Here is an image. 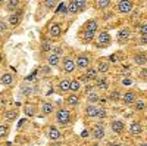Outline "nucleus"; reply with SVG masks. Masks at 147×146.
<instances>
[{"mask_svg": "<svg viewBox=\"0 0 147 146\" xmlns=\"http://www.w3.org/2000/svg\"><path fill=\"white\" fill-rule=\"evenodd\" d=\"M87 134H88V131H87V130H84V131H82V134H81V136H82V137H85V136H87Z\"/></svg>", "mask_w": 147, "mask_h": 146, "instance_id": "obj_48", "label": "nucleus"}, {"mask_svg": "<svg viewBox=\"0 0 147 146\" xmlns=\"http://www.w3.org/2000/svg\"><path fill=\"white\" fill-rule=\"evenodd\" d=\"M110 2H112V0H99V7L100 9H106V7L110 6Z\"/></svg>", "mask_w": 147, "mask_h": 146, "instance_id": "obj_32", "label": "nucleus"}, {"mask_svg": "<svg viewBox=\"0 0 147 146\" xmlns=\"http://www.w3.org/2000/svg\"><path fill=\"white\" fill-rule=\"evenodd\" d=\"M22 93L24 94H30L31 93V87L30 86H22Z\"/></svg>", "mask_w": 147, "mask_h": 146, "instance_id": "obj_41", "label": "nucleus"}, {"mask_svg": "<svg viewBox=\"0 0 147 146\" xmlns=\"http://www.w3.org/2000/svg\"><path fill=\"white\" fill-rule=\"evenodd\" d=\"M75 65L80 67V68H88V65H90V58L85 56V55L78 56L77 60H75Z\"/></svg>", "mask_w": 147, "mask_h": 146, "instance_id": "obj_4", "label": "nucleus"}, {"mask_svg": "<svg viewBox=\"0 0 147 146\" xmlns=\"http://www.w3.org/2000/svg\"><path fill=\"white\" fill-rule=\"evenodd\" d=\"M97 41H99V44H100V46L107 44V43L110 41V35H109V33H106V31L100 33V34H99V37H97Z\"/></svg>", "mask_w": 147, "mask_h": 146, "instance_id": "obj_9", "label": "nucleus"}, {"mask_svg": "<svg viewBox=\"0 0 147 146\" xmlns=\"http://www.w3.org/2000/svg\"><path fill=\"white\" fill-rule=\"evenodd\" d=\"M97 86L102 87V89H106L107 87V81L106 80H99V81H97Z\"/></svg>", "mask_w": 147, "mask_h": 146, "instance_id": "obj_38", "label": "nucleus"}, {"mask_svg": "<svg viewBox=\"0 0 147 146\" xmlns=\"http://www.w3.org/2000/svg\"><path fill=\"white\" fill-rule=\"evenodd\" d=\"M97 27H99L97 21L91 19V21H88L87 24H85V31H93V33H96V31H97Z\"/></svg>", "mask_w": 147, "mask_h": 146, "instance_id": "obj_16", "label": "nucleus"}, {"mask_svg": "<svg viewBox=\"0 0 147 146\" xmlns=\"http://www.w3.org/2000/svg\"><path fill=\"white\" fill-rule=\"evenodd\" d=\"M60 53H62V49H60V47H55V49H53V55L59 56Z\"/></svg>", "mask_w": 147, "mask_h": 146, "instance_id": "obj_42", "label": "nucleus"}, {"mask_svg": "<svg viewBox=\"0 0 147 146\" xmlns=\"http://www.w3.org/2000/svg\"><path fill=\"white\" fill-rule=\"evenodd\" d=\"M140 33H141V35H146V34H147V24H143V25H140Z\"/></svg>", "mask_w": 147, "mask_h": 146, "instance_id": "obj_40", "label": "nucleus"}, {"mask_svg": "<svg viewBox=\"0 0 147 146\" xmlns=\"http://www.w3.org/2000/svg\"><path fill=\"white\" fill-rule=\"evenodd\" d=\"M121 99H124V103L131 105V103L136 102V93H134V92H127L124 96L121 97Z\"/></svg>", "mask_w": 147, "mask_h": 146, "instance_id": "obj_7", "label": "nucleus"}, {"mask_svg": "<svg viewBox=\"0 0 147 146\" xmlns=\"http://www.w3.org/2000/svg\"><path fill=\"white\" fill-rule=\"evenodd\" d=\"M141 43H143V44L147 43V34H146V35H141Z\"/></svg>", "mask_w": 147, "mask_h": 146, "instance_id": "obj_45", "label": "nucleus"}, {"mask_svg": "<svg viewBox=\"0 0 147 146\" xmlns=\"http://www.w3.org/2000/svg\"><path fill=\"white\" fill-rule=\"evenodd\" d=\"M134 62H136L137 65H146V62H147V56L144 55V53H137L136 56H134Z\"/></svg>", "mask_w": 147, "mask_h": 146, "instance_id": "obj_12", "label": "nucleus"}, {"mask_svg": "<svg viewBox=\"0 0 147 146\" xmlns=\"http://www.w3.org/2000/svg\"><path fill=\"white\" fill-rule=\"evenodd\" d=\"M60 33H62V30H60L59 24H52L50 25V35L52 37H59Z\"/></svg>", "mask_w": 147, "mask_h": 146, "instance_id": "obj_14", "label": "nucleus"}, {"mask_svg": "<svg viewBox=\"0 0 147 146\" xmlns=\"http://www.w3.org/2000/svg\"><path fill=\"white\" fill-rule=\"evenodd\" d=\"M96 117H99V118H105L106 117V111L103 108H97V115Z\"/></svg>", "mask_w": 147, "mask_h": 146, "instance_id": "obj_36", "label": "nucleus"}, {"mask_svg": "<svg viewBox=\"0 0 147 146\" xmlns=\"http://www.w3.org/2000/svg\"><path fill=\"white\" fill-rule=\"evenodd\" d=\"M87 101H88L90 103H96L97 101H99V94H97V93H88Z\"/></svg>", "mask_w": 147, "mask_h": 146, "instance_id": "obj_30", "label": "nucleus"}, {"mask_svg": "<svg viewBox=\"0 0 147 146\" xmlns=\"http://www.w3.org/2000/svg\"><path fill=\"white\" fill-rule=\"evenodd\" d=\"M146 74H147V71L146 69H141V77L143 78H146Z\"/></svg>", "mask_w": 147, "mask_h": 146, "instance_id": "obj_47", "label": "nucleus"}, {"mask_svg": "<svg viewBox=\"0 0 147 146\" xmlns=\"http://www.w3.org/2000/svg\"><path fill=\"white\" fill-rule=\"evenodd\" d=\"M109 146H122V145H121V143H110Z\"/></svg>", "mask_w": 147, "mask_h": 146, "instance_id": "obj_49", "label": "nucleus"}, {"mask_svg": "<svg viewBox=\"0 0 147 146\" xmlns=\"http://www.w3.org/2000/svg\"><path fill=\"white\" fill-rule=\"evenodd\" d=\"M94 78H97V69H94V68H88V72L85 74V77H84V81L94 80Z\"/></svg>", "mask_w": 147, "mask_h": 146, "instance_id": "obj_20", "label": "nucleus"}, {"mask_svg": "<svg viewBox=\"0 0 147 146\" xmlns=\"http://www.w3.org/2000/svg\"><path fill=\"white\" fill-rule=\"evenodd\" d=\"M25 114H27V115H30V117H32V115L35 114V111H34V106H27V109H25Z\"/></svg>", "mask_w": 147, "mask_h": 146, "instance_id": "obj_37", "label": "nucleus"}, {"mask_svg": "<svg viewBox=\"0 0 147 146\" xmlns=\"http://www.w3.org/2000/svg\"><path fill=\"white\" fill-rule=\"evenodd\" d=\"M63 69H65V72H72L75 69V60L71 58H66L63 60Z\"/></svg>", "mask_w": 147, "mask_h": 146, "instance_id": "obj_6", "label": "nucleus"}, {"mask_svg": "<svg viewBox=\"0 0 147 146\" xmlns=\"http://www.w3.org/2000/svg\"><path fill=\"white\" fill-rule=\"evenodd\" d=\"M74 2H75V5L78 6L80 10H84L87 7V0H74Z\"/></svg>", "mask_w": 147, "mask_h": 146, "instance_id": "obj_28", "label": "nucleus"}, {"mask_svg": "<svg viewBox=\"0 0 147 146\" xmlns=\"http://www.w3.org/2000/svg\"><path fill=\"white\" fill-rule=\"evenodd\" d=\"M134 103H136V109H137V111H143V109H146V103L143 101H137Z\"/></svg>", "mask_w": 147, "mask_h": 146, "instance_id": "obj_33", "label": "nucleus"}, {"mask_svg": "<svg viewBox=\"0 0 147 146\" xmlns=\"http://www.w3.org/2000/svg\"><path fill=\"white\" fill-rule=\"evenodd\" d=\"M87 115L90 117V118H94L96 115H97V106H94V105H88L87 106Z\"/></svg>", "mask_w": 147, "mask_h": 146, "instance_id": "obj_23", "label": "nucleus"}, {"mask_svg": "<svg viewBox=\"0 0 147 146\" xmlns=\"http://www.w3.org/2000/svg\"><path fill=\"white\" fill-rule=\"evenodd\" d=\"M129 133H131V134H134V136L141 134V133H143V127H141V124L137 123V121H134V123L129 126Z\"/></svg>", "mask_w": 147, "mask_h": 146, "instance_id": "obj_5", "label": "nucleus"}, {"mask_svg": "<svg viewBox=\"0 0 147 146\" xmlns=\"http://www.w3.org/2000/svg\"><path fill=\"white\" fill-rule=\"evenodd\" d=\"M41 112H43L44 115L52 114V112H53V105H52V103H49V102L43 103V105H41Z\"/></svg>", "mask_w": 147, "mask_h": 146, "instance_id": "obj_21", "label": "nucleus"}, {"mask_svg": "<svg viewBox=\"0 0 147 146\" xmlns=\"http://www.w3.org/2000/svg\"><path fill=\"white\" fill-rule=\"evenodd\" d=\"M47 62H49V65H50V67H57V64H59V56L50 55V56L47 58Z\"/></svg>", "mask_w": 147, "mask_h": 146, "instance_id": "obj_24", "label": "nucleus"}, {"mask_svg": "<svg viewBox=\"0 0 147 146\" xmlns=\"http://www.w3.org/2000/svg\"><path fill=\"white\" fill-rule=\"evenodd\" d=\"M12 81H13V77H12V74H3L2 75V78H0V83L3 84V86H10L12 84Z\"/></svg>", "mask_w": 147, "mask_h": 146, "instance_id": "obj_15", "label": "nucleus"}, {"mask_svg": "<svg viewBox=\"0 0 147 146\" xmlns=\"http://www.w3.org/2000/svg\"><path fill=\"white\" fill-rule=\"evenodd\" d=\"M122 83H124V86H129V84H131V80H129V78H125Z\"/></svg>", "mask_w": 147, "mask_h": 146, "instance_id": "obj_44", "label": "nucleus"}, {"mask_svg": "<svg viewBox=\"0 0 147 146\" xmlns=\"http://www.w3.org/2000/svg\"><path fill=\"white\" fill-rule=\"evenodd\" d=\"M16 117H18L16 111H6V114H5V118L7 121H13V120H16Z\"/></svg>", "mask_w": 147, "mask_h": 146, "instance_id": "obj_27", "label": "nucleus"}, {"mask_svg": "<svg viewBox=\"0 0 147 146\" xmlns=\"http://www.w3.org/2000/svg\"><path fill=\"white\" fill-rule=\"evenodd\" d=\"M118 9H119V12H122V14H128V12H131V9H132V2L131 0H121V2L118 3Z\"/></svg>", "mask_w": 147, "mask_h": 146, "instance_id": "obj_2", "label": "nucleus"}, {"mask_svg": "<svg viewBox=\"0 0 147 146\" xmlns=\"http://www.w3.org/2000/svg\"><path fill=\"white\" fill-rule=\"evenodd\" d=\"M7 127L6 126H0V139H3V137H6L7 136Z\"/></svg>", "mask_w": 147, "mask_h": 146, "instance_id": "obj_34", "label": "nucleus"}, {"mask_svg": "<svg viewBox=\"0 0 147 146\" xmlns=\"http://www.w3.org/2000/svg\"><path fill=\"white\" fill-rule=\"evenodd\" d=\"M110 128H112L113 133H116V134H121V133H124V121H121V120H115L112 121V124H110Z\"/></svg>", "mask_w": 147, "mask_h": 146, "instance_id": "obj_3", "label": "nucleus"}, {"mask_svg": "<svg viewBox=\"0 0 147 146\" xmlns=\"http://www.w3.org/2000/svg\"><path fill=\"white\" fill-rule=\"evenodd\" d=\"M2 59H3V56H2V53H0V62H2Z\"/></svg>", "mask_w": 147, "mask_h": 146, "instance_id": "obj_51", "label": "nucleus"}, {"mask_svg": "<svg viewBox=\"0 0 147 146\" xmlns=\"http://www.w3.org/2000/svg\"><path fill=\"white\" fill-rule=\"evenodd\" d=\"M140 146H147V145H146V143H141V145H140Z\"/></svg>", "mask_w": 147, "mask_h": 146, "instance_id": "obj_52", "label": "nucleus"}, {"mask_svg": "<svg viewBox=\"0 0 147 146\" xmlns=\"http://www.w3.org/2000/svg\"><path fill=\"white\" fill-rule=\"evenodd\" d=\"M93 136H94L96 139H103V137H105V128H103L102 126H96V127L93 128Z\"/></svg>", "mask_w": 147, "mask_h": 146, "instance_id": "obj_11", "label": "nucleus"}, {"mask_svg": "<svg viewBox=\"0 0 147 146\" xmlns=\"http://www.w3.org/2000/svg\"><path fill=\"white\" fill-rule=\"evenodd\" d=\"M52 146H62V143H59V142H56V143H53Z\"/></svg>", "mask_w": 147, "mask_h": 146, "instance_id": "obj_50", "label": "nucleus"}, {"mask_svg": "<svg viewBox=\"0 0 147 146\" xmlns=\"http://www.w3.org/2000/svg\"><path fill=\"white\" fill-rule=\"evenodd\" d=\"M84 39L87 40V41L93 40V39H94V33H93V31H85V33H84Z\"/></svg>", "mask_w": 147, "mask_h": 146, "instance_id": "obj_35", "label": "nucleus"}, {"mask_svg": "<svg viewBox=\"0 0 147 146\" xmlns=\"http://www.w3.org/2000/svg\"><path fill=\"white\" fill-rule=\"evenodd\" d=\"M93 146H100V145H93Z\"/></svg>", "mask_w": 147, "mask_h": 146, "instance_id": "obj_54", "label": "nucleus"}, {"mask_svg": "<svg viewBox=\"0 0 147 146\" xmlns=\"http://www.w3.org/2000/svg\"><path fill=\"white\" fill-rule=\"evenodd\" d=\"M2 2H6V0H0V3H2Z\"/></svg>", "mask_w": 147, "mask_h": 146, "instance_id": "obj_53", "label": "nucleus"}, {"mask_svg": "<svg viewBox=\"0 0 147 146\" xmlns=\"http://www.w3.org/2000/svg\"><path fill=\"white\" fill-rule=\"evenodd\" d=\"M109 71V64L105 62V60H100L99 64H97V72H100V74H105V72Z\"/></svg>", "mask_w": 147, "mask_h": 146, "instance_id": "obj_17", "label": "nucleus"}, {"mask_svg": "<svg viewBox=\"0 0 147 146\" xmlns=\"http://www.w3.org/2000/svg\"><path fill=\"white\" fill-rule=\"evenodd\" d=\"M21 15H22V10L12 14V15L9 16V24H10V25H18V24L21 22Z\"/></svg>", "mask_w": 147, "mask_h": 146, "instance_id": "obj_8", "label": "nucleus"}, {"mask_svg": "<svg viewBox=\"0 0 147 146\" xmlns=\"http://www.w3.org/2000/svg\"><path fill=\"white\" fill-rule=\"evenodd\" d=\"M60 131L56 128V127H50L49 128V137H50L52 140H57V139H60Z\"/></svg>", "mask_w": 147, "mask_h": 146, "instance_id": "obj_13", "label": "nucleus"}, {"mask_svg": "<svg viewBox=\"0 0 147 146\" xmlns=\"http://www.w3.org/2000/svg\"><path fill=\"white\" fill-rule=\"evenodd\" d=\"M68 12H69V14H72V15H77L78 14V12H80V9H78V6L75 5V2H74V0H71V2L68 3Z\"/></svg>", "mask_w": 147, "mask_h": 146, "instance_id": "obj_18", "label": "nucleus"}, {"mask_svg": "<svg viewBox=\"0 0 147 146\" xmlns=\"http://www.w3.org/2000/svg\"><path fill=\"white\" fill-rule=\"evenodd\" d=\"M66 102H68V105H71V106L78 105V96H77V94H71V96H68V97H66Z\"/></svg>", "mask_w": 147, "mask_h": 146, "instance_id": "obj_25", "label": "nucleus"}, {"mask_svg": "<svg viewBox=\"0 0 147 146\" xmlns=\"http://www.w3.org/2000/svg\"><path fill=\"white\" fill-rule=\"evenodd\" d=\"M129 39V30L128 28H122L118 31V40L119 41H127Z\"/></svg>", "mask_w": 147, "mask_h": 146, "instance_id": "obj_10", "label": "nucleus"}, {"mask_svg": "<svg viewBox=\"0 0 147 146\" xmlns=\"http://www.w3.org/2000/svg\"><path fill=\"white\" fill-rule=\"evenodd\" d=\"M121 97H122V94H121L119 92H112V93H110V96H109V99L113 101V102H116V101L121 99Z\"/></svg>", "mask_w": 147, "mask_h": 146, "instance_id": "obj_31", "label": "nucleus"}, {"mask_svg": "<svg viewBox=\"0 0 147 146\" xmlns=\"http://www.w3.org/2000/svg\"><path fill=\"white\" fill-rule=\"evenodd\" d=\"M41 71L46 72V74H49V72H50V68H41Z\"/></svg>", "mask_w": 147, "mask_h": 146, "instance_id": "obj_46", "label": "nucleus"}, {"mask_svg": "<svg viewBox=\"0 0 147 146\" xmlns=\"http://www.w3.org/2000/svg\"><path fill=\"white\" fill-rule=\"evenodd\" d=\"M56 5H57L56 0H44V6H46L47 9H55Z\"/></svg>", "mask_w": 147, "mask_h": 146, "instance_id": "obj_29", "label": "nucleus"}, {"mask_svg": "<svg viewBox=\"0 0 147 146\" xmlns=\"http://www.w3.org/2000/svg\"><path fill=\"white\" fill-rule=\"evenodd\" d=\"M80 87H81V81H80V80H72V81L69 83V90L74 92V93H77V92L80 90Z\"/></svg>", "mask_w": 147, "mask_h": 146, "instance_id": "obj_19", "label": "nucleus"}, {"mask_svg": "<svg viewBox=\"0 0 147 146\" xmlns=\"http://www.w3.org/2000/svg\"><path fill=\"white\" fill-rule=\"evenodd\" d=\"M41 50L43 52H49V50H52V47H50V44H49V43H43L41 44Z\"/></svg>", "mask_w": 147, "mask_h": 146, "instance_id": "obj_39", "label": "nucleus"}, {"mask_svg": "<svg viewBox=\"0 0 147 146\" xmlns=\"http://www.w3.org/2000/svg\"><path fill=\"white\" fill-rule=\"evenodd\" d=\"M56 121L62 126L69 124L71 123V112L68 111V109H59L57 114H56Z\"/></svg>", "mask_w": 147, "mask_h": 146, "instance_id": "obj_1", "label": "nucleus"}, {"mask_svg": "<svg viewBox=\"0 0 147 146\" xmlns=\"http://www.w3.org/2000/svg\"><path fill=\"white\" fill-rule=\"evenodd\" d=\"M69 80H62L59 83V89H60V92H69Z\"/></svg>", "mask_w": 147, "mask_h": 146, "instance_id": "obj_26", "label": "nucleus"}, {"mask_svg": "<svg viewBox=\"0 0 147 146\" xmlns=\"http://www.w3.org/2000/svg\"><path fill=\"white\" fill-rule=\"evenodd\" d=\"M7 5H6V9L13 12L15 9H18V5H19V0H6Z\"/></svg>", "mask_w": 147, "mask_h": 146, "instance_id": "obj_22", "label": "nucleus"}, {"mask_svg": "<svg viewBox=\"0 0 147 146\" xmlns=\"http://www.w3.org/2000/svg\"><path fill=\"white\" fill-rule=\"evenodd\" d=\"M6 30H7L6 22H0V31H6Z\"/></svg>", "mask_w": 147, "mask_h": 146, "instance_id": "obj_43", "label": "nucleus"}]
</instances>
